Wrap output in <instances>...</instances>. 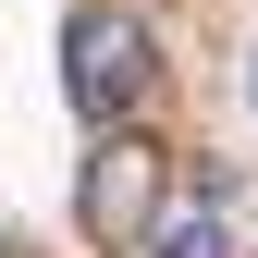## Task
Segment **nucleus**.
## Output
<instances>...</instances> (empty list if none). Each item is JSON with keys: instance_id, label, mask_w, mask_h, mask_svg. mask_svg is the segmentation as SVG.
Wrapping results in <instances>:
<instances>
[{"instance_id": "1", "label": "nucleus", "mask_w": 258, "mask_h": 258, "mask_svg": "<svg viewBox=\"0 0 258 258\" xmlns=\"http://www.w3.org/2000/svg\"><path fill=\"white\" fill-rule=\"evenodd\" d=\"M61 99L86 111V136H136V111L160 99V49L136 13H111V0H86L74 25H61Z\"/></svg>"}, {"instance_id": "2", "label": "nucleus", "mask_w": 258, "mask_h": 258, "mask_svg": "<svg viewBox=\"0 0 258 258\" xmlns=\"http://www.w3.org/2000/svg\"><path fill=\"white\" fill-rule=\"evenodd\" d=\"M160 197H172V160H160V136H99L74 172V221L99 246H148L160 234Z\"/></svg>"}, {"instance_id": "3", "label": "nucleus", "mask_w": 258, "mask_h": 258, "mask_svg": "<svg viewBox=\"0 0 258 258\" xmlns=\"http://www.w3.org/2000/svg\"><path fill=\"white\" fill-rule=\"evenodd\" d=\"M148 258H234V234H221V197H197V209H172L148 234Z\"/></svg>"}, {"instance_id": "4", "label": "nucleus", "mask_w": 258, "mask_h": 258, "mask_svg": "<svg viewBox=\"0 0 258 258\" xmlns=\"http://www.w3.org/2000/svg\"><path fill=\"white\" fill-rule=\"evenodd\" d=\"M246 99H258V49H246Z\"/></svg>"}]
</instances>
